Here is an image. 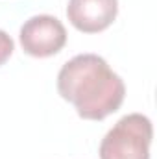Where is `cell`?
Here are the masks:
<instances>
[{
    "label": "cell",
    "mask_w": 157,
    "mask_h": 159,
    "mask_svg": "<svg viewBox=\"0 0 157 159\" xmlns=\"http://www.w3.org/2000/svg\"><path fill=\"white\" fill-rule=\"evenodd\" d=\"M57 93L76 107L81 119L104 120L120 109L126 85L107 61L96 54H79L57 74Z\"/></svg>",
    "instance_id": "1"
},
{
    "label": "cell",
    "mask_w": 157,
    "mask_h": 159,
    "mask_svg": "<svg viewBox=\"0 0 157 159\" xmlns=\"http://www.w3.org/2000/svg\"><path fill=\"white\" fill-rule=\"evenodd\" d=\"M152 137V120L141 113H129L102 139L100 159H150Z\"/></svg>",
    "instance_id": "2"
},
{
    "label": "cell",
    "mask_w": 157,
    "mask_h": 159,
    "mask_svg": "<svg viewBox=\"0 0 157 159\" xmlns=\"http://www.w3.org/2000/svg\"><path fill=\"white\" fill-rule=\"evenodd\" d=\"M22 50L32 57H50L67 44V30L57 17L35 15L28 19L19 34Z\"/></svg>",
    "instance_id": "3"
},
{
    "label": "cell",
    "mask_w": 157,
    "mask_h": 159,
    "mask_svg": "<svg viewBox=\"0 0 157 159\" xmlns=\"http://www.w3.org/2000/svg\"><path fill=\"white\" fill-rule=\"evenodd\" d=\"M118 15V0H69L67 19L83 34L107 30Z\"/></svg>",
    "instance_id": "4"
},
{
    "label": "cell",
    "mask_w": 157,
    "mask_h": 159,
    "mask_svg": "<svg viewBox=\"0 0 157 159\" xmlns=\"http://www.w3.org/2000/svg\"><path fill=\"white\" fill-rule=\"evenodd\" d=\"M13 50H15V43H13V39H11L4 30H0V67L11 57Z\"/></svg>",
    "instance_id": "5"
}]
</instances>
